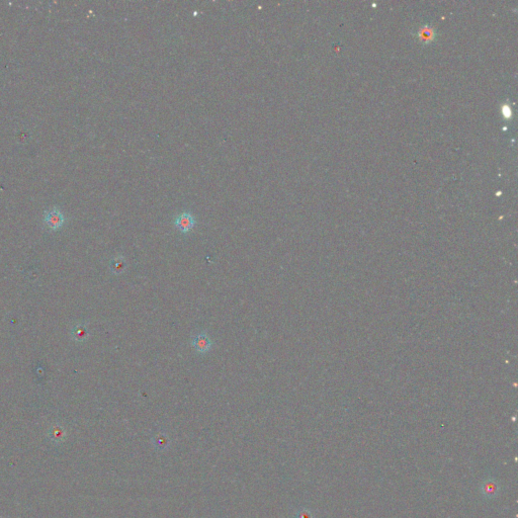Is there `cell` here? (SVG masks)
Instances as JSON below:
<instances>
[{"label":"cell","mask_w":518,"mask_h":518,"mask_svg":"<svg viewBox=\"0 0 518 518\" xmlns=\"http://www.w3.org/2000/svg\"><path fill=\"white\" fill-rule=\"evenodd\" d=\"M64 222H65L64 215L58 208H53L45 212L44 223L48 229L56 231L64 225Z\"/></svg>","instance_id":"1"},{"label":"cell","mask_w":518,"mask_h":518,"mask_svg":"<svg viewBox=\"0 0 518 518\" xmlns=\"http://www.w3.org/2000/svg\"><path fill=\"white\" fill-rule=\"evenodd\" d=\"M197 224V220L194 216L189 212H183L179 214L174 220L175 227L183 234L190 232Z\"/></svg>","instance_id":"2"},{"label":"cell","mask_w":518,"mask_h":518,"mask_svg":"<svg viewBox=\"0 0 518 518\" xmlns=\"http://www.w3.org/2000/svg\"><path fill=\"white\" fill-rule=\"evenodd\" d=\"M481 493L486 499H494L497 497L501 491L499 482L494 478H487L481 484Z\"/></svg>","instance_id":"3"},{"label":"cell","mask_w":518,"mask_h":518,"mask_svg":"<svg viewBox=\"0 0 518 518\" xmlns=\"http://www.w3.org/2000/svg\"><path fill=\"white\" fill-rule=\"evenodd\" d=\"M191 344L194 347V349L197 350V352L202 353V354L208 353L213 348V342L206 332H202L198 334L192 339Z\"/></svg>","instance_id":"4"},{"label":"cell","mask_w":518,"mask_h":518,"mask_svg":"<svg viewBox=\"0 0 518 518\" xmlns=\"http://www.w3.org/2000/svg\"><path fill=\"white\" fill-rule=\"evenodd\" d=\"M71 336L72 338L77 342H83L89 336V331L86 324L84 323H78L72 328L71 330Z\"/></svg>","instance_id":"5"},{"label":"cell","mask_w":518,"mask_h":518,"mask_svg":"<svg viewBox=\"0 0 518 518\" xmlns=\"http://www.w3.org/2000/svg\"><path fill=\"white\" fill-rule=\"evenodd\" d=\"M152 443L157 450H165L170 446V438L163 431H159L153 435Z\"/></svg>","instance_id":"6"},{"label":"cell","mask_w":518,"mask_h":518,"mask_svg":"<svg viewBox=\"0 0 518 518\" xmlns=\"http://www.w3.org/2000/svg\"><path fill=\"white\" fill-rule=\"evenodd\" d=\"M110 268L114 274L123 273L127 268V262L125 257L122 255H118L115 258H113L110 263Z\"/></svg>","instance_id":"7"},{"label":"cell","mask_w":518,"mask_h":518,"mask_svg":"<svg viewBox=\"0 0 518 518\" xmlns=\"http://www.w3.org/2000/svg\"><path fill=\"white\" fill-rule=\"evenodd\" d=\"M50 435H51V438H54V439H61L63 438L64 436V430L62 427L58 426V425H55L51 428V431H50Z\"/></svg>","instance_id":"8"},{"label":"cell","mask_w":518,"mask_h":518,"mask_svg":"<svg viewBox=\"0 0 518 518\" xmlns=\"http://www.w3.org/2000/svg\"><path fill=\"white\" fill-rule=\"evenodd\" d=\"M294 518H314L311 510L307 508H300L296 511Z\"/></svg>","instance_id":"9"},{"label":"cell","mask_w":518,"mask_h":518,"mask_svg":"<svg viewBox=\"0 0 518 518\" xmlns=\"http://www.w3.org/2000/svg\"><path fill=\"white\" fill-rule=\"evenodd\" d=\"M432 31L428 28H424L422 31H420V38H422L425 41H430L431 38H432Z\"/></svg>","instance_id":"10"}]
</instances>
